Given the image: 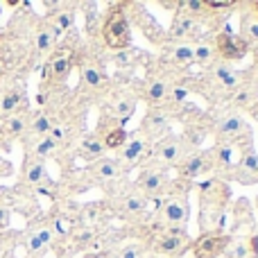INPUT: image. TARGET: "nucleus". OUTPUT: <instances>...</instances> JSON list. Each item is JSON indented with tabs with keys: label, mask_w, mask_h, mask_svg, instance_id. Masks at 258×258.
Masks as SVG:
<instances>
[{
	"label": "nucleus",
	"mask_w": 258,
	"mask_h": 258,
	"mask_svg": "<svg viewBox=\"0 0 258 258\" xmlns=\"http://www.w3.org/2000/svg\"><path fill=\"white\" fill-rule=\"evenodd\" d=\"M23 129H25V120H23L21 116H14L7 120V132L12 134V136H16V134H21Z\"/></svg>",
	"instance_id": "35"
},
{
	"label": "nucleus",
	"mask_w": 258,
	"mask_h": 258,
	"mask_svg": "<svg viewBox=\"0 0 258 258\" xmlns=\"http://www.w3.org/2000/svg\"><path fill=\"white\" fill-rule=\"evenodd\" d=\"M192 240L188 236L186 229H154V233L147 240L150 251H154L156 256H165V258H181L190 249Z\"/></svg>",
	"instance_id": "7"
},
{
	"label": "nucleus",
	"mask_w": 258,
	"mask_h": 258,
	"mask_svg": "<svg viewBox=\"0 0 258 258\" xmlns=\"http://www.w3.org/2000/svg\"><path fill=\"white\" fill-rule=\"evenodd\" d=\"M82 258H111L109 251H89V254H84Z\"/></svg>",
	"instance_id": "37"
},
{
	"label": "nucleus",
	"mask_w": 258,
	"mask_h": 258,
	"mask_svg": "<svg viewBox=\"0 0 258 258\" xmlns=\"http://www.w3.org/2000/svg\"><path fill=\"white\" fill-rule=\"evenodd\" d=\"M251 54H254V63H258V48L251 50Z\"/></svg>",
	"instance_id": "39"
},
{
	"label": "nucleus",
	"mask_w": 258,
	"mask_h": 258,
	"mask_svg": "<svg viewBox=\"0 0 258 258\" xmlns=\"http://www.w3.org/2000/svg\"><path fill=\"white\" fill-rule=\"evenodd\" d=\"M84 174H86V179L91 181V186H102V188H107L109 183L120 181V179L125 177L127 172L116 163V159H113V156H107V154H104L102 159H98V161H93V163H89V168H86Z\"/></svg>",
	"instance_id": "17"
},
{
	"label": "nucleus",
	"mask_w": 258,
	"mask_h": 258,
	"mask_svg": "<svg viewBox=\"0 0 258 258\" xmlns=\"http://www.w3.org/2000/svg\"><path fill=\"white\" fill-rule=\"evenodd\" d=\"M224 258H258V229L254 211L247 197H240L233 204V224L227 233Z\"/></svg>",
	"instance_id": "2"
},
{
	"label": "nucleus",
	"mask_w": 258,
	"mask_h": 258,
	"mask_svg": "<svg viewBox=\"0 0 258 258\" xmlns=\"http://www.w3.org/2000/svg\"><path fill=\"white\" fill-rule=\"evenodd\" d=\"M231 179L242 183V186H254V183H258V154H256L254 145L240 152V159L233 165Z\"/></svg>",
	"instance_id": "20"
},
{
	"label": "nucleus",
	"mask_w": 258,
	"mask_h": 258,
	"mask_svg": "<svg viewBox=\"0 0 258 258\" xmlns=\"http://www.w3.org/2000/svg\"><path fill=\"white\" fill-rule=\"evenodd\" d=\"M197 192H200V215H197L200 231L227 233L224 224H227V206L231 202V186L218 177H209L197 183Z\"/></svg>",
	"instance_id": "1"
},
{
	"label": "nucleus",
	"mask_w": 258,
	"mask_h": 258,
	"mask_svg": "<svg viewBox=\"0 0 258 258\" xmlns=\"http://www.w3.org/2000/svg\"><path fill=\"white\" fill-rule=\"evenodd\" d=\"M111 209H109L107 202H89L80 209V227L84 229H91V231H102L104 227L109 224L111 220Z\"/></svg>",
	"instance_id": "19"
},
{
	"label": "nucleus",
	"mask_w": 258,
	"mask_h": 258,
	"mask_svg": "<svg viewBox=\"0 0 258 258\" xmlns=\"http://www.w3.org/2000/svg\"><path fill=\"white\" fill-rule=\"evenodd\" d=\"M23 174H25V181L30 183V186H34V188L48 179V172H45L43 161L36 159V156H30V159L25 161V170H23Z\"/></svg>",
	"instance_id": "29"
},
{
	"label": "nucleus",
	"mask_w": 258,
	"mask_h": 258,
	"mask_svg": "<svg viewBox=\"0 0 258 258\" xmlns=\"http://www.w3.org/2000/svg\"><path fill=\"white\" fill-rule=\"evenodd\" d=\"M75 41L73 43H63L54 50V54L50 57V61L45 63L43 68V86H61L63 82L68 80V73H71L73 63H75L77 57V48H75Z\"/></svg>",
	"instance_id": "9"
},
{
	"label": "nucleus",
	"mask_w": 258,
	"mask_h": 258,
	"mask_svg": "<svg viewBox=\"0 0 258 258\" xmlns=\"http://www.w3.org/2000/svg\"><path fill=\"white\" fill-rule=\"evenodd\" d=\"M136 104H138V95H136V89L129 84H122L118 86L116 91H111V95L107 98L102 107V113L109 116L111 120H116L120 127L127 125V120L134 116L136 111Z\"/></svg>",
	"instance_id": "10"
},
{
	"label": "nucleus",
	"mask_w": 258,
	"mask_h": 258,
	"mask_svg": "<svg viewBox=\"0 0 258 258\" xmlns=\"http://www.w3.org/2000/svg\"><path fill=\"white\" fill-rule=\"evenodd\" d=\"M102 39L107 43L109 50H125L132 48V25L125 14V3L120 5H111L102 21Z\"/></svg>",
	"instance_id": "6"
},
{
	"label": "nucleus",
	"mask_w": 258,
	"mask_h": 258,
	"mask_svg": "<svg viewBox=\"0 0 258 258\" xmlns=\"http://www.w3.org/2000/svg\"><path fill=\"white\" fill-rule=\"evenodd\" d=\"M7 222H9V211L7 209H0V227H5Z\"/></svg>",
	"instance_id": "38"
},
{
	"label": "nucleus",
	"mask_w": 258,
	"mask_h": 258,
	"mask_svg": "<svg viewBox=\"0 0 258 258\" xmlns=\"http://www.w3.org/2000/svg\"><path fill=\"white\" fill-rule=\"evenodd\" d=\"M109 59H111V63L118 68V73H122V75H134V71L141 66V61L147 59V54L141 52V50H136V48H125V50L111 52Z\"/></svg>",
	"instance_id": "24"
},
{
	"label": "nucleus",
	"mask_w": 258,
	"mask_h": 258,
	"mask_svg": "<svg viewBox=\"0 0 258 258\" xmlns=\"http://www.w3.org/2000/svg\"><path fill=\"white\" fill-rule=\"evenodd\" d=\"M204 36V25L200 21H195L192 16H188L186 12L177 9L172 23L168 30V39L170 41H197Z\"/></svg>",
	"instance_id": "18"
},
{
	"label": "nucleus",
	"mask_w": 258,
	"mask_h": 258,
	"mask_svg": "<svg viewBox=\"0 0 258 258\" xmlns=\"http://www.w3.org/2000/svg\"><path fill=\"white\" fill-rule=\"evenodd\" d=\"M45 21H48L59 34H68V32L75 30V7H71V5H61L57 12L48 14Z\"/></svg>",
	"instance_id": "26"
},
{
	"label": "nucleus",
	"mask_w": 258,
	"mask_h": 258,
	"mask_svg": "<svg viewBox=\"0 0 258 258\" xmlns=\"http://www.w3.org/2000/svg\"><path fill=\"white\" fill-rule=\"evenodd\" d=\"M190 152H195L190 147V143L183 136H177V134L170 132L168 136H163L161 141H156L152 145L150 154H147L145 163L143 165H152V168H163V170H172L186 159ZM141 165V168H143Z\"/></svg>",
	"instance_id": "4"
},
{
	"label": "nucleus",
	"mask_w": 258,
	"mask_h": 258,
	"mask_svg": "<svg viewBox=\"0 0 258 258\" xmlns=\"http://www.w3.org/2000/svg\"><path fill=\"white\" fill-rule=\"evenodd\" d=\"M80 156L84 161H89V163H93V161H98V159H102L104 156V145H102V141H100L95 134H86V136H82V141H80Z\"/></svg>",
	"instance_id": "27"
},
{
	"label": "nucleus",
	"mask_w": 258,
	"mask_h": 258,
	"mask_svg": "<svg viewBox=\"0 0 258 258\" xmlns=\"http://www.w3.org/2000/svg\"><path fill=\"white\" fill-rule=\"evenodd\" d=\"M54 150H57V145H54L48 136H43V138H39V143H36L34 156H36V159H45V156H50Z\"/></svg>",
	"instance_id": "34"
},
{
	"label": "nucleus",
	"mask_w": 258,
	"mask_h": 258,
	"mask_svg": "<svg viewBox=\"0 0 258 258\" xmlns=\"http://www.w3.org/2000/svg\"><path fill=\"white\" fill-rule=\"evenodd\" d=\"M129 9H134V12H125V14H127V16L132 14V23H134V25H136L138 30H141L143 34H145L147 39L156 45V48H161V45L168 41V32L159 25V21H156V18L152 16L145 7H143V5L129 3ZM132 23H129V25H132Z\"/></svg>",
	"instance_id": "16"
},
{
	"label": "nucleus",
	"mask_w": 258,
	"mask_h": 258,
	"mask_svg": "<svg viewBox=\"0 0 258 258\" xmlns=\"http://www.w3.org/2000/svg\"><path fill=\"white\" fill-rule=\"evenodd\" d=\"M77 66H80V89L84 93L98 95L109 89V80L102 66V57H98L93 50L80 54V63Z\"/></svg>",
	"instance_id": "8"
},
{
	"label": "nucleus",
	"mask_w": 258,
	"mask_h": 258,
	"mask_svg": "<svg viewBox=\"0 0 258 258\" xmlns=\"http://www.w3.org/2000/svg\"><path fill=\"white\" fill-rule=\"evenodd\" d=\"M177 179L186 183H192L202 177H213V156L211 150H195L177 165Z\"/></svg>",
	"instance_id": "12"
},
{
	"label": "nucleus",
	"mask_w": 258,
	"mask_h": 258,
	"mask_svg": "<svg viewBox=\"0 0 258 258\" xmlns=\"http://www.w3.org/2000/svg\"><path fill=\"white\" fill-rule=\"evenodd\" d=\"M256 204H258V200H256Z\"/></svg>",
	"instance_id": "41"
},
{
	"label": "nucleus",
	"mask_w": 258,
	"mask_h": 258,
	"mask_svg": "<svg viewBox=\"0 0 258 258\" xmlns=\"http://www.w3.org/2000/svg\"><path fill=\"white\" fill-rule=\"evenodd\" d=\"M54 125H57V120H54L52 116H48V113H39V116L32 120V134L34 136H48L50 129H52Z\"/></svg>",
	"instance_id": "32"
},
{
	"label": "nucleus",
	"mask_w": 258,
	"mask_h": 258,
	"mask_svg": "<svg viewBox=\"0 0 258 258\" xmlns=\"http://www.w3.org/2000/svg\"><path fill=\"white\" fill-rule=\"evenodd\" d=\"M21 100L23 98H21V93H18V91H9V93L0 100V111H3V113H12L14 109H18Z\"/></svg>",
	"instance_id": "33"
},
{
	"label": "nucleus",
	"mask_w": 258,
	"mask_h": 258,
	"mask_svg": "<svg viewBox=\"0 0 258 258\" xmlns=\"http://www.w3.org/2000/svg\"><path fill=\"white\" fill-rule=\"evenodd\" d=\"M254 7H256V12H258V3H254Z\"/></svg>",
	"instance_id": "40"
},
{
	"label": "nucleus",
	"mask_w": 258,
	"mask_h": 258,
	"mask_svg": "<svg viewBox=\"0 0 258 258\" xmlns=\"http://www.w3.org/2000/svg\"><path fill=\"white\" fill-rule=\"evenodd\" d=\"M192 45H195V66H202L206 71V68L220 61V54L213 43V34H204L202 39L192 41Z\"/></svg>",
	"instance_id": "25"
},
{
	"label": "nucleus",
	"mask_w": 258,
	"mask_h": 258,
	"mask_svg": "<svg viewBox=\"0 0 258 258\" xmlns=\"http://www.w3.org/2000/svg\"><path fill=\"white\" fill-rule=\"evenodd\" d=\"M170 183H172L170 170L152 168V165H143L134 186H136L145 197H150V200H161V197L168 192Z\"/></svg>",
	"instance_id": "13"
},
{
	"label": "nucleus",
	"mask_w": 258,
	"mask_h": 258,
	"mask_svg": "<svg viewBox=\"0 0 258 258\" xmlns=\"http://www.w3.org/2000/svg\"><path fill=\"white\" fill-rule=\"evenodd\" d=\"M258 104V86L249 84L247 82L245 86H240L238 91H233V93L227 95V100H224V107L233 109V111H247L251 113V109H254Z\"/></svg>",
	"instance_id": "23"
},
{
	"label": "nucleus",
	"mask_w": 258,
	"mask_h": 258,
	"mask_svg": "<svg viewBox=\"0 0 258 258\" xmlns=\"http://www.w3.org/2000/svg\"><path fill=\"white\" fill-rule=\"evenodd\" d=\"M27 249H30V251H36V254L43 249V242L39 240V236H36V233H30V238H27Z\"/></svg>",
	"instance_id": "36"
},
{
	"label": "nucleus",
	"mask_w": 258,
	"mask_h": 258,
	"mask_svg": "<svg viewBox=\"0 0 258 258\" xmlns=\"http://www.w3.org/2000/svg\"><path fill=\"white\" fill-rule=\"evenodd\" d=\"M150 247L143 240H132L127 245H122L120 251H113L111 258H150Z\"/></svg>",
	"instance_id": "30"
},
{
	"label": "nucleus",
	"mask_w": 258,
	"mask_h": 258,
	"mask_svg": "<svg viewBox=\"0 0 258 258\" xmlns=\"http://www.w3.org/2000/svg\"><path fill=\"white\" fill-rule=\"evenodd\" d=\"M188 192H190V183L181 181V179H172L168 192L161 197L156 227L159 229H186L188 218H190Z\"/></svg>",
	"instance_id": "3"
},
{
	"label": "nucleus",
	"mask_w": 258,
	"mask_h": 258,
	"mask_svg": "<svg viewBox=\"0 0 258 258\" xmlns=\"http://www.w3.org/2000/svg\"><path fill=\"white\" fill-rule=\"evenodd\" d=\"M242 14H240V39L249 45V50L258 48V12L254 7V3H245L240 5Z\"/></svg>",
	"instance_id": "22"
},
{
	"label": "nucleus",
	"mask_w": 258,
	"mask_h": 258,
	"mask_svg": "<svg viewBox=\"0 0 258 258\" xmlns=\"http://www.w3.org/2000/svg\"><path fill=\"white\" fill-rule=\"evenodd\" d=\"M82 9H86L84 12V18H86V32H89V36H95L98 34V30H102V23H100V5L98 3H84L82 5Z\"/></svg>",
	"instance_id": "31"
},
{
	"label": "nucleus",
	"mask_w": 258,
	"mask_h": 258,
	"mask_svg": "<svg viewBox=\"0 0 258 258\" xmlns=\"http://www.w3.org/2000/svg\"><path fill=\"white\" fill-rule=\"evenodd\" d=\"M57 41H59V32L48 21L41 23V27L36 30V50L39 52H50V50H54Z\"/></svg>",
	"instance_id": "28"
},
{
	"label": "nucleus",
	"mask_w": 258,
	"mask_h": 258,
	"mask_svg": "<svg viewBox=\"0 0 258 258\" xmlns=\"http://www.w3.org/2000/svg\"><path fill=\"white\" fill-rule=\"evenodd\" d=\"M190 249L195 258H220L227 249V233H202Z\"/></svg>",
	"instance_id": "21"
},
{
	"label": "nucleus",
	"mask_w": 258,
	"mask_h": 258,
	"mask_svg": "<svg viewBox=\"0 0 258 258\" xmlns=\"http://www.w3.org/2000/svg\"><path fill=\"white\" fill-rule=\"evenodd\" d=\"M170 127H172V113H170L168 107H150L147 113L141 120V134L147 138V141L154 145L156 141H161L163 136L170 134Z\"/></svg>",
	"instance_id": "15"
},
{
	"label": "nucleus",
	"mask_w": 258,
	"mask_h": 258,
	"mask_svg": "<svg viewBox=\"0 0 258 258\" xmlns=\"http://www.w3.org/2000/svg\"><path fill=\"white\" fill-rule=\"evenodd\" d=\"M206 120H209V132L215 136V143H231L251 132L245 116L224 107V104L213 107V111L206 116Z\"/></svg>",
	"instance_id": "5"
},
{
	"label": "nucleus",
	"mask_w": 258,
	"mask_h": 258,
	"mask_svg": "<svg viewBox=\"0 0 258 258\" xmlns=\"http://www.w3.org/2000/svg\"><path fill=\"white\" fill-rule=\"evenodd\" d=\"M213 43H215V50H218L220 59L227 61V63L229 61H240V59H245L247 54L251 52L249 45H247L229 25H224L220 32H215Z\"/></svg>",
	"instance_id": "14"
},
{
	"label": "nucleus",
	"mask_w": 258,
	"mask_h": 258,
	"mask_svg": "<svg viewBox=\"0 0 258 258\" xmlns=\"http://www.w3.org/2000/svg\"><path fill=\"white\" fill-rule=\"evenodd\" d=\"M150 150H152V143L143 136L141 129H136V132L127 134V141L122 143L120 150H116V156H113V159H116V163L120 165L125 172H129V170L141 168V165L145 163Z\"/></svg>",
	"instance_id": "11"
}]
</instances>
